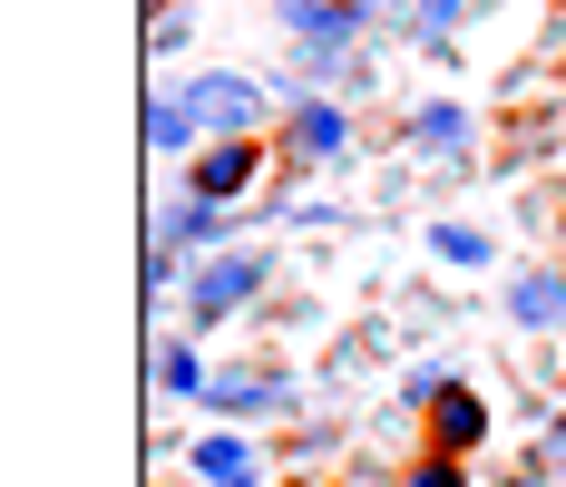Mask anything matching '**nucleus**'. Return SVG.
I'll use <instances>...</instances> for the list:
<instances>
[{
	"label": "nucleus",
	"instance_id": "1",
	"mask_svg": "<svg viewBox=\"0 0 566 487\" xmlns=\"http://www.w3.org/2000/svg\"><path fill=\"white\" fill-rule=\"evenodd\" d=\"M264 273H274V254H264V244L196 264V283H186V313H196V322H226L234 303H254V283H264Z\"/></svg>",
	"mask_w": 566,
	"mask_h": 487
},
{
	"label": "nucleus",
	"instance_id": "2",
	"mask_svg": "<svg viewBox=\"0 0 566 487\" xmlns=\"http://www.w3.org/2000/svg\"><path fill=\"white\" fill-rule=\"evenodd\" d=\"M410 400H420V410H430V438H440V448H450V458H469V448H479V438H489V410H479V400H469V390H459V380H420V390H410Z\"/></svg>",
	"mask_w": 566,
	"mask_h": 487
},
{
	"label": "nucleus",
	"instance_id": "3",
	"mask_svg": "<svg viewBox=\"0 0 566 487\" xmlns=\"http://www.w3.org/2000/svg\"><path fill=\"white\" fill-rule=\"evenodd\" d=\"M186 108H196V127H216V137H254L264 98H254V78H196Z\"/></svg>",
	"mask_w": 566,
	"mask_h": 487
},
{
	"label": "nucleus",
	"instance_id": "4",
	"mask_svg": "<svg viewBox=\"0 0 566 487\" xmlns=\"http://www.w3.org/2000/svg\"><path fill=\"white\" fill-rule=\"evenodd\" d=\"M254 166H264V147H254V137H216V147L196 157V176H186V195H216V205H226V195H244V186H254Z\"/></svg>",
	"mask_w": 566,
	"mask_h": 487
},
{
	"label": "nucleus",
	"instance_id": "5",
	"mask_svg": "<svg viewBox=\"0 0 566 487\" xmlns=\"http://www.w3.org/2000/svg\"><path fill=\"white\" fill-rule=\"evenodd\" d=\"M186 244L196 254L216 244V195H176L167 215H157V254H186Z\"/></svg>",
	"mask_w": 566,
	"mask_h": 487
},
{
	"label": "nucleus",
	"instance_id": "6",
	"mask_svg": "<svg viewBox=\"0 0 566 487\" xmlns=\"http://www.w3.org/2000/svg\"><path fill=\"white\" fill-rule=\"evenodd\" d=\"M509 313L527 331H557L566 322V273H517V283H509Z\"/></svg>",
	"mask_w": 566,
	"mask_h": 487
},
{
	"label": "nucleus",
	"instance_id": "7",
	"mask_svg": "<svg viewBox=\"0 0 566 487\" xmlns=\"http://www.w3.org/2000/svg\"><path fill=\"white\" fill-rule=\"evenodd\" d=\"M283 20H293L313 50H342V40H361V10H342V0H293Z\"/></svg>",
	"mask_w": 566,
	"mask_h": 487
},
{
	"label": "nucleus",
	"instance_id": "8",
	"mask_svg": "<svg viewBox=\"0 0 566 487\" xmlns=\"http://www.w3.org/2000/svg\"><path fill=\"white\" fill-rule=\"evenodd\" d=\"M196 478L206 487H254V448H244V438H206V448H196Z\"/></svg>",
	"mask_w": 566,
	"mask_h": 487
},
{
	"label": "nucleus",
	"instance_id": "9",
	"mask_svg": "<svg viewBox=\"0 0 566 487\" xmlns=\"http://www.w3.org/2000/svg\"><path fill=\"white\" fill-rule=\"evenodd\" d=\"M157 390H167V400H216V371L176 341V351H157Z\"/></svg>",
	"mask_w": 566,
	"mask_h": 487
},
{
	"label": "nucleus",
	"instance_id": "10",
	"mask_svg": "<svg viewBox=\"0 0 566 487\" xmlns=\"http://www.w3.org/2000/svg\"><path fill=\"white\" fill-rule=\"evenodd\" d=\"M342 137H352V127H342V108H303V117H293V147H303L313 166L342 157Z\"/></svg>",
	"mask_w": 566,
	"mask_h": 487
},
{
	"label": "nucleus",
	"instance_id": "11",
	"mask_svg": "<svg viewBox=\"0 0 566 487\" xmlns=\"http://www.w3.org/2000/svg\"><path fill=\"white\" fill-rule=\"evenodd\" d=\"M274 400H283V390H274V380H254V371H244V380H216V410H226V420H264Z\"/></svg>",
	"mask_w": 566,
	"mask_h": 487
},
{
	"label": "nucleus",
	"instance_id": "12",
	"mask_svg": "<svg viewBox=\"0 0 566 487\" xmlns=\"http://www.w3.org/2000/svg\"><path fill=\"white\" fill-rule=\"evenodd\" d=\"M147 137H157V147H196V108H186V98H157V108H147Z\"/></svg>",
	"mask_w": 566,
	"mask_h": 487
},
{
	"label": "nucleus",
	"instance_id": "13",
	"mask_svg": "<svg viewBox=\"0 0 566 487\" xmlns=\"http://www.w3.org/2000/svg\"><path fill=\"white\" fill-rule=\"evenodd\" d=\"M430 244H440V264H489V234H469V224H440V234H430Z\"/></svg>",
	"mask_w": 566,
	"mask_h": 487
},
{
	"label": "nucleus",
	"instance_id": "14",
	"mask_svg": "<svg viewBox=\"0 0 566 487\" xmlns=\"http://www.w3.org/2000/svg\"><path fill=\"white\" fill-rule=\"evenodd\" d=\"M459 137H469L459 108H420V147H459Z\"/></svg>",
	"mask_w": 566,
	"mask_h": 487
},
{
	"label": "nucleus",
	"instance_id": "15",
	"mask_svg": "<svg viewBox=\"0 0 566 487\" xmlns=\"http://www.w3.org/2000/svg\"><path fill=\"white\" fill-rule=\"evenodd\" d=\"M410 487H459V458H450V448H430V458L410 468Z\"/></svg>",
	"mask_w": 566,
	"mask_h": 487
},
{
	"label": "nucleus",
	"instance_id": "16",
	"mask_svg": "<svg viewBox=\"0 0 566 487\" xmlns=\"http://www.w3.org/2000/svg\"><path fill=\"white\" fill-rule=\"evenodd\" d=\"M459 10H469V0H430V10H420V30H450Z\"/></svg>",
	"mask_w": 566,
	"mask_h": 487
},
{
	"label": "nucleus",
	"instance_id": "17",
	"mask_svg": "<svg viewBox=\"0 0 566 487\" xmlns=\"http://www.w3.org/2000/svg\"><path fill=\"white\" fill-rule=\"evenodd\" d=\"M509 487H557V478H509Z\"/></svg>",
	"mask_w": 566,
	"mask_h": 487
},
{
	"label": "nucleus",
	"instance_id": "18",
	"mask_svg": "<svg viewBox=\"0 0 566 487\" xmlns=\"http://www.w3.org/2000/svg\"><path fill=\"white\" fill-rule=\"evenodd\" d=\"M557 166H566V147H557Z\"/></svg>",
	"mask_w": 566,
	"mask_h": 487
},
{
	"label": "nucleus",
	"instance_id": "19",
	"mask_svg": "<svg viewBox=\"0 0 566 487\" xmlns=\"http://www.w3.org/2000/svg\"><path fill=\"white\" fill-rule=\"evenodd\" d=\"M557 10H566V0H557Z\"/></svg>",
	"mask_w": 566,
	"mask_h": 487
}]
</instances>
